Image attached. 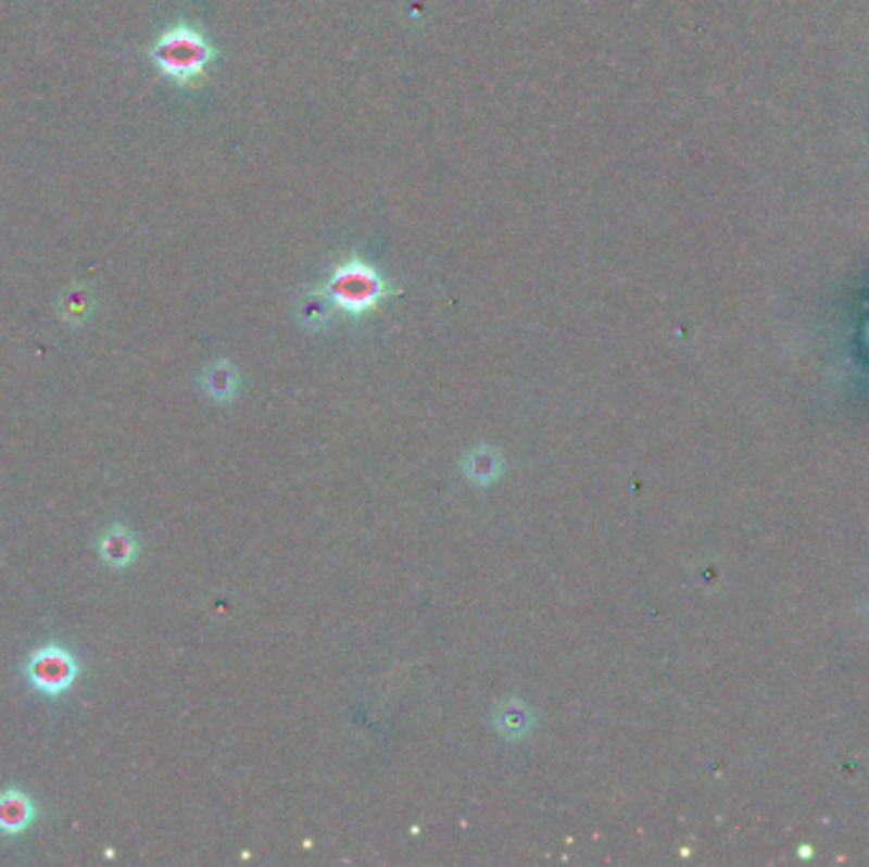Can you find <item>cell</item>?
Returning a JSON list of instances; mask_svg holds the SVG:
<instances>
[{
	"label": "cell",
	"mask_w": 869,
	"mask_h": 867,
	"mask_svg": "<svg viewBox=\"0 0 869 867\" xmlns=\"http://www.w3.org/2000/svg\"><path fill=\"white\" fill-rule=\"evenodd\" d=\"M333 309L349 316H362L385 301L389 293V282L379 267L358 257H349L347 263L336 265L320 288Z\"/></svg>",
	"instance_id": "1"
},
{
	"label": "cell",
	"mask_w": 869,
	"mask_h": 867,
	"mask_svg": "<svg viewBox=\"0 0 869 867\" xmlns=\"http://www.w3.org/2000/svg\"><path fill=\"white\" fill-rule=\"evenodd\" d=\"M151 56L163 77L174 79L176 85L186 87L206 72V66L212 64L216 51L212 43H209L204 32H199L197 26L178 24L161 34V39L155 41Z\"/></svg>",
	"instance_id": "2"
},
{
	"label": "cell",
	"mask_w": 869,
	"mask_h": 867,
	"mask_svg": "<svg viewBox=\"0 0 869 867\" xmlns=\"http://www.w3.org/2000/svg\"><path fill=\"white\" fill-rule=\"evenodd\" d=\"M77 659L64 646L49 644L36 649L26 662V677L43 694H64L77 679Z\"/></svg>",
	"instance_id": "3"
},
{
	"label": "cell",
	"mask_w": 869,
	"mask_h": 867,
	"mask_svg": "<svg viewBox=\"0 0 869 867\" xmlns=\"http://www.w3.org/2000/svg\"><path fill=\"white\" fill-rule=\"evenodd\" d=\"M36 817V806L28 794L21 789L0 791V832L18 834L32 825Z\"/></svg>",
	"instance_id": "4"
},
{
	"label": "cell",
	"mask_w": 869,
	"mask_h": 867,
	"mask_svg": "<svg viewBox=\"0 0 869 867\" xmlns=\"http://www.w3.org/2000/svg\"><path fill=\"white\" fill-rule=\"evenodd\" d=\"M100 555L110 567H127L138 557V537L123 525H112L100 537Z\"/></svg>",
	"instance_id": "5"
},
{
	"label": "cell",
	"mask_w": 869,
	"mask_h": 867,
	"mask_svg": "<svg viewBox=\"0 0 869 867\" xmlns=\"http://www.w3.org/2000/svg\"><path fill=\"white\" fill-rule=\"evenodd\" d=\"M201 387H204V392L209 398L219 400V402H227L237 394V387H239V377L235 372V366L227 364V362H216L212 366H206L204 377H201Z\"/></svg>",
	"instance_id": "6"
},
{
	"label": "cell",
	"mask_w": 869,
	"mask_h": 867,
	"mask_svg": "<svg viewBox=\"0 0 869 867\" xmlns=\"http://www.w3.org/2000/svg\"><path fill=\"white\" fill-rule=\"evenodd\" d=\"M496 728L501 732H506L508 738H521L524 732L531 730V717L529 709L521 705V702H512V705H504L496 715Z\"/></svg>",
	"instance_id": "7"
},
{
	"label": "cell",
	"mask_w": 869,
	"mask_h": 867,
	"mask_svg": "<svg viewBox=\"0 0 869 867\" xmlns=\"http://www.w3.org/2000/svg\"><path fill=\"white\" fill-rule=\"evenodd\" d=\"M468 476L474 478L478 483H491L499 478V468H501V461L499 455H493L491 451H478L474 458L468 463Z\"/></svg>",
	"instance_id": "8"
},
{
	"label": "cell",
	"mask_w": 869,
	"mask_h": 867,
	"mask_svg": "<svg viewBox=\"0 0 869 867\" xmlns=\"http://www.w3.org/2000/svg\"><path fill=\"white\" fill-rule=\"evenodd\" d=\"M89 309H92V301H89V296H87L85 288H74L62 298V316L66 321H72V324H79V321H85Z\"/></svg>",
	"instance_id": "9"
}]
</instances>
